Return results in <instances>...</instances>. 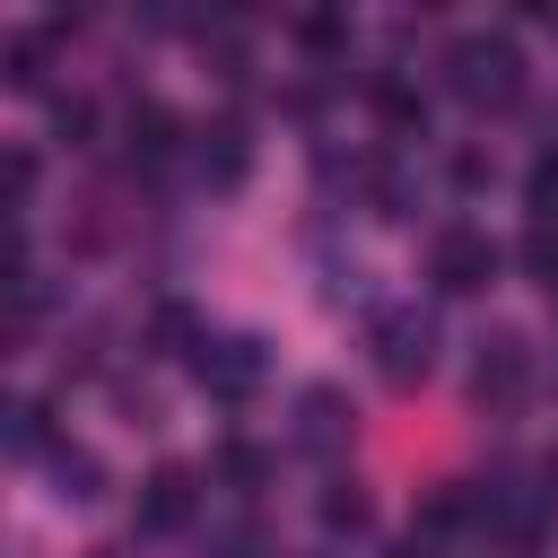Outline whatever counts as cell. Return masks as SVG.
Wrapping results in <instances>:
<instances>
[{
    "mask_svg": "<svg viewBox=\"0 0 558 558\" xmlns=\"http://www.w3.org/2000/svg\"><path fill=\"white\" fill-rule=\"evenodd\" d=\"M349 418H357V410H349L340 384H305V392H296V445H305V453L349 445Z\"/></svg>",
    "mask_w": 558,
    "mask_h": 558,
    "instance_id": "cell-8",
    "label": "cell"
},
{
    "mask_svg": "<svg viewBox=\"0 0 558 558\" xmlns=\"http://www.w3.org/2000/svg\"><path fill=\"white\" fill-rule=\"evenodd\" d=\"M52 131H61L70 148H87V140H96V105H87V96H61V105H52Z\"/></svg>",
    "mask_w": 558,
    "mask_h": 558,
    "instance_id": "cell-17",
    "label": "cell"
},
{
    "mask_svg": "<svg viewBox=\"0 0 558 558\" xmlns=\"http://www.w3.org/2000/svg\"><path fill=\"white\" fill-rule=\"evenodd\" d=\"M471 392H480L488 410H523V401H532V340H523L514 323H497V331L480 340V357H471Z\"/></svg>",
    "mask_w": 558,
    "mask_h": 558,
    "instance_id": "cell-3",
    "label": "cell"
},
{
    "mask_svg": "<svg viewBox=\"0 0 558 558\" xmlns=\"http://www.w3.org/2000/svg\"><path fill=\"white\" fill-rule=\"evenodd\" d=\"M366 523H375L366 488H357V480H331V488H323V532H349V541H357Z\"/></svg>",
    "mask_w": 558,
    "mask_h": 558,
    "instance_id": "cell-12",
    "label": "cell"
},
{
    "mask_svg": "<svg viewBox=\"0 0 558 558\" xmlns=\"http://www.w3.org/2000/svg\"><path fill=\"white\" fill-rule=\"evenodd\" d=\"M44 462H52V480H61V497H70V506H87V497H96V480H105L87 445H52Z\"/></svg>",
    "mask_w": 558,
    "mask_h": 558,
    "instance_id": "cell-11",
    "label": "cell"
},
{
    "mask_svg": "<svg viewBox=\"0 0 558 558\" xmlns=\"http://www.w3.org/2000/svg\"><path fill=\"white\" fill-rule=\"evenodd\" d=\"M218 471H227V480H235V488H253V480H270V453H262V445H244V436H235V445H218Z\"/></svg>",
    "mask_w": 558,
    "mask_h": 558,
    "instance_id": "cell-16",
    "label": "cell"
},
{
    "mask_svg": "<svg viewBox=\"0 0 558 558\" xmlns=\"http://www.w3.org/2000/svg\"><path fill=\"white\" fill-rule=\"evenodd\" d=\"M366 340H375V375L384 384H427V366H436V323L418 314V305H384L375 323H366Z\"/></svg>",
    "mask_w": 558,
    "mask_h": 558,
    "instance_id": "cell-2",
    "label": "cell"
},
{
    "mask_svg": "<svg viewBox=\"0 0 558 558\" xmlns=\"http://www.w3.org/2000/svg\"><path fill=\"white\" fill-rule=\"evenodd\" d=\"M497 244H488V227H445L436 244H427V279L445 288V296H480L488 279H497Z\"/></svg>",
    "mask_w": 558,
    "mask_h": 558,
    "instance_id": "cell-4",
    "label": "cell"
},
{
    "mask_svg": "<svg viewBox=\"0 0 558 558\" xmlns=\"http://www.w3.org/2000/svg\"><path fill=\"white\" fill-rule=\"evenodd\" d=\"M445 87H453L462 105H514V96H523V52H514V35H497V26L453 35V52H445Z\"/></svg>",
    "mask_w": 558,
    "mask_h": 558,
    "instance_id": "cell-1",
    "label": "cell"
},
{
    "mask_svg": "<svg viewBox=\"0 0 558 558\" xmlns=\"http://www.w3.org/2000/svg\"><path fill=\"white\" fill-rule=\"evenodd\" d=\"M296 44H305V52H349V17L314 9V17H296Z\"/></svg>",
    "mask_w": 558,
    "mask_h": 558,
    "instance_id": "cell-15",
    "label": "cell"
},
{
    "mask_svg": "<svg viewBox=\"0 0 558 558\" xmlns=\"http://www.w3.org/2000/svg\"><path fill=\"white\" fill-rule=\"evenodd\" d=\"M192 514H201V480L183 462H157L140 480V532L148 541H174V532H192Z\"/></svg>",
    "mask_w": 558,
    "mask_h": 558,
    "instance_id": "cell-6",
    "label": "cell"
},
{
    "mask_svg": "<svg viewBox=\"0 0 558 558\" xmlns=\"http://www.w3.org/2000/svg\"><path fill=\"white\" fill-rule=\"evenodd\" d=\"M453 183H462V192H480V183H488V157H480V148H462V157H453Z\"/></svg>",
    "mask_w": 558,
    "mask_h": 558,
    "instance_id": "cell-18",
    "label": "cell"
},
{
    "mask_svg": "<svg viewBox=\"0 0 558 558\" xmlns=\"http://www.w3.org/2000/svg\"><path fill=\"white\" fill-rule=\"evenodd\" d=\"M523 270H532L541 288H558V218H532V235H523Z\"/></svg>",
    "mask_w": 558,
    "mask_h": 558,
    "instance_id": "cell-13",
    "label": "cell"
},
{
    "mask_svg": "<svg viewBox=\"0 0 558 558\" xmlns=\"http://www.w3.org/2000/svg\"><path fill=\"white\" fill-rule=\"evenodd\" d=\"M244 166H253L244 122H235V113H227V122H209V131H201V174H209L218 192H235V183H244Z\"/></svg>",
    "mask_w": 558,
    "mask_h": 558,
    "instance_id": "cell-9",
    "label": "cell"
},
{
    "mask_svg": "<svg viewBox=\"0 0 558 558\" xmlns=\"http://www.w3.org/2000/svg\"><path fill=\"white\" fill-rule=\"evenodd\" d=\"M192 375H201V392H218V401H244V392L270 375V357H262V340H253V331H218V340H201Z\"/></svg>",
    "mask_w": 558,
    "mask_h": 558,
    "instance_id": "cell-5",
    "label": "cell"
},
{
    "mask_svg": "<svg viewBox=\"0 0 558 558\" xmlns=\"http://www.w3.org/2000/svg\"><path fill=\"white\" fill-rule=\"evenodd\" d=\"M26 192H35V157L17 148V157H9V201H26Z\"/></svg>",
    "mask_w": 558,
    "mask_h": 558,
    "instance_id": "cell-19",
    "label": "cell"
},
{
    "mask_svg": "<svg viewBox=\"0 0 558 558\" xmlns=\"http://www.w3.org/2000/svg\"><path fill=\"white\" fill-rule=\"evenodd\" d=\"M523 201H532V218H558V148H541V157H532Z\"/></svg>",
    "mask_w": 558,
    "mask_h": 558,
    "instance_id": "cell-14",
    "label": "cell"
},
{
    "mask_svg": "<svg viewBox=\"0 0 558 558\" xmlns=\"http://www.w3.org/2000/svg\"><path fill=\"white\" fill-rule=\"evenodd\" d=\"M541 480H549V488H541V497H549V506H558V453H549V462H541Z\"/></svg>",
    "mask_w": 558,
    "mask_h": 558,
    "instance_id": "cell-20",
    "label": "cell"
},
{
    "mask_svg": "<svg viewBox=\"0 0 558 558\" xmlns=\"http://www.w3.org/2000/svg\"><path fill=\"white\" fill-rule=\"evenodd\" d=\"M366 96H375V113H384L392 140H427V96H418L410 78H375Z\"/></svg>",
    "mask_w": 558,
    "mask_h": 558,
    "instance_id": "cell-10",
    "label": "cell"
},
{
    "mask_svg": "<svg viewBox=\"0 0 558 558\" xmlns=\"http://www.w3.org/2000/svg\"><path fill=\"white\" fill-rule=\"evenodd\" d=\"M122 148H131V166L140 174H157L174 148H183V122H174V105H157V96H140L131 113H122Z\"/></svg>",
    "mask_w": 558,
    "mask_h": 558,
    "instance_id": "cell-7",
    "label": "cell"
}]
</instances>
